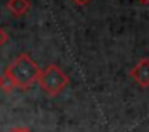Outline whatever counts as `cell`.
Wrapping results in <instances>:
<instances>
[{
	"mask_svg": "<svg viewBox=\"0 0 149 132\" xmlns=\"http://www.w3.org/2000/svg\"><path fill=\"white\" fill-rule=\"evenodd\" d=\"M130 76L139 87H149V60L148 58H141L132 68Z\"/></svg>",
	"mask_w": 149,
	"mask_h": 132,
	"instance_id": "3",
	"label": "cell"
},
{
	"mask_svg": "<svg viewBox=\"0 0 149 132\" xmlns=\"http://www.w3.org/2000/svg\"><path fill=\"white\" fill-rule=\"evenodd\" d=\"M16 89V82L13 80V77L5 71L3 74H0V90L5 93H10Z\"/></svg>",
	"mask_w": 149,
	"mask_h": 132,
	"instance_id": "5",
	"label": "cell"
},
{
	"mask_svg": "<svg viewBox=\"0 0 149 132\" xmlns=\"http://www.w3.org/2000/svg\"><path fill=\"white\" fill-rule=\"evenodd\" d=\"M72 2H74L75 5H79V6H84V5H87L90 0H72Z\"/></svg>",
	"mask_w": 149,
	"mask_h": 132,
	"instance_id": "8",
	"label": "cell"
},
{
	"mask_svg": "<svg viewBox=\"0 0 149 132\" xmlns=\"http://www.w3.org/2000/svg\"><path fill=\"white\" fill-rule=\"evenodd\" d=\"M40 89L47 93L48 97H56L58 93H61L66 89V85L69 84V76L56 64H50L42 71L39 77Z\"/></svg>",
	"mask_w": 149,
	"mask_h": 132,
	"instance_id": "2",
	"label": "cell"
},
{
	"mask_svg": "<svg viewBox=\"0 0 149 132\" xmlns=\"http://www.w3.org/2000/svg\"><path fill=\"white\" fill-rule=\"evenodd\" d=\"M7 42H8V34H7V31L0 28V47H2V45H5Z\"/></svg>",
	"mask_w": 149,
	"mask_h": 132,
	"instance_id": "6",
	"label": "cell"
},
{
	"mask_svg": "<svg viewBox=\"0 0 149 132\" xmlns=\"http://www.w3.org/2000/svg\"><path fill=\"white\" fill-rule=\"evenodd\" d=\"M7 8L13 16H23L31 8L29 0H7Z\"/></svg>",
	"mask_w": 149,
	"mask_h": 132,
	"instance_id": "4",
	"label": "cell"
},
{
	"mask_svg": "<svg viewBox=\"0 0 149 132\" xmlns=\"http://www.w3.org/2000/svg\"><path fill=\"white\" fill-rule=\"evenodd\" d=\"M7 132H32L29 127H11V129H8Z\"/></svg>",
	"mask_w": 149,
	"mask_h": 132,
	"instance_id": "7",
	"label": "cell"
},
{
	"mask_svg": "<svg viewBox=\"0 0 149 132\" xmlns=\"http://www.w3.org/2000/svg\"><path fill=\"white\" fill-rule=\"evenodd\" d=\"M8 74L13 77L18 89H29L36 82H39V77L42 74V69L37 66V63L27 53H19L7 69Z\"/></svg>",
	"mask_w": 149,
	"mask_h": 132,
	"instance_id": "1",
	"label": "cell"
},
{
	"mask_svg": "<svg viewBox=\"0 0 149 132\" xmlns=\"http://www.w3.org/2000/svg\"><path fill=\"white\" fill-rule=\"evenodd\" d=\"M141 3H149V0H139Z\"/></svg>",
	"mask_w": 149,
	"mask_h": 132,
	"instance_id": "9",
	"label": "cell"
}]
</instances>
